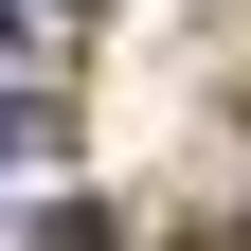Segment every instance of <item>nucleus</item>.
Listing matches in <instances>:
<instances>
[{"label": "nucleus", "mask_w": 251, "mask_h": 251, "mask_svg": "<svg viewBox=\"0 0 251 251\" xmlns=\"http://www.w3.org/2000/svg\"><path fill=\"white\" fill-rule=\"evenodd\" d=\"M36 251H126V233H108V215H90V198H72V215H54V233H36Z\"/></svg>", "instance_id": "f03ea898"}, {"label": "nucleus", "mask_w": 251, "mask_h": 251, "mask_svg": "<svg viewBox=\"0 0 251 251\" xmlns=\"http://www.w3.org/2000/svg\"><path fill=\"white\" fill-rule=\"evenodd\" d=\"M36 144H54V108H36V90H0V162H36Z\"/></svg>", "instance_id": "f257e3e1"}]
</instances>
